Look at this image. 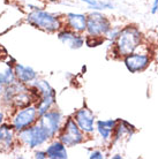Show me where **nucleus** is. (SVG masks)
I'll return each mask as SVG.
<instances>
[{
  "mask_svg": "<svg viewBox=\"0 0 158 159\" xmlns=\"http://www.w3.org/2000/svg\"><path fill=\"white\" fill-rule=\"evenodd\" d=\"M112 27L110 19L102 11H92L87 15V34L92 36H105Z\"/></svg>",
  "mask_w": 158,
  "mask_h": 159,
  "instance_id": "nucleus-7",
  "label": "nucleus"
},
{
  "mask_svg": "<svg viewBox=\"0 0 158 159\" xmlns=\"http://www.w3.org/2000/svg\"><path fill=\"white\" fill-rule=\"evenodd\" d=\"M121 60L128 72L132 74H138L150 67L154 61V54H151V52L149 51H142L140 48L138 51L123 57Z\"/></svg>",
  "mask_w": 158,
  "mask_h": 159,
  "instance_id": "nucleus-5",
  "label": "nucleus"
},
{
  "mask_svg": "<svg viewBox=\"0 0 158 159\" xmlns=\"http://www.w3.org/2000/svg\"><path fill=\"white\" fill-rule=\"evenodd\" d=\"M14 72H15L16 79L22 83H32L37 79V72L30 66L15 64L14 65Z\"/></svg>",
  "mask_w": 158,
  "mask_h": 159,
  "instance_id": "nucleus-15",
  "label": "nucleus"
},
{
  "mask_svg": "<svg viewBox=\"0 0 158 159\" xmlns=\"http://www.w3.org/2000/svg\"><path fill=\"white\" fill-rule=\"evenodd\" d=\"M57 37L61 43L67 45L72 50H79L82 48L84 45V38H86L84 36H82V34L73 31L72 29L67 28V27L60 29L59 31L57 32Z\"/></svg>",
  "mask_w": 158,
  "mask_h": 159,
  "instance_id": "nucleus-12",
  "label": "nucleus"
},
{
  "mask_svg": "<svg viewBox=\"0 0 158 159\" xmlns=\"http://www.w3.org/2000/svg\"><path fill=\"white\" fill-rule=\"evenodd\" d=\"M136 131H137V129L133 123L125 119H118V125L113 130L110 145H115V144L129 141L135 135Z\"/></svg>",
  "mask_w": 158,
  "mask_h": 159,
  "instance_id": "nucleus-11",
  "label": "nucleus"
},
{
  "mask_svg": "<svg viewBox=\"0 0 158 159\" xmlns=\"http://www.w3.org/2000/svg\"><path fill=\"white\" fill-rule=\"evenodd\" d=\"M38 119H40V116H38L36 105H29L27 107L20 108L16 112L15 116H13L12 125L14 126V129L16 131H21L37 123Z\"/></svg>",
  "mask_w": 158,
  "mask_h": 159,
  "instance_id": "nucleus-8",
  "label": "nucleus"
},
{
  "mask_svg": "<svg viewBox=\"0 0 158 159\" xmlns=\"http://www.w3.org/2000/svg\"><path fill=\"white\" fill-rule=\"evenodd\" d=\"M27 22L32 27L50 32V34L58 32L63 28V23H61L59 16L46 12V11H43L40 8L35 9L28 14Z\"/></svg>",
  "mask_w": 158,
  "mask_h": 159,
  "instance_id": "nucleus-2",
  "label": "nucleus"
},
{
  "mask_svg": "<svg viewBox=\"0 0 158 159\" xmlns=\"http://www.w3.org/2000/svg\"><path fill=\"white\" fill-rule=\"evenodd\" d=\"M120 29H121V27H111L110 30H109V31L106 32V35H105V39L110 44L114 43V40L117 39L119 36Z\"/></svg>",
  "mask_w": 158,
  "mask_h": 159,
  "instance_id": "nucleus-20",
  "label": "nucleus"
},
{
  "mask_svg": "<svg viewBox=\"0 0 158 159\" xmlns=\"http://www.w3.org/2000/svg\"><path fill=\"white\" fill-rule=\"evenodd\" d=\"M31 85L35 87L40 93V99L36 103V107L38 111V116H40L54 106L55 100H57V93L46 80L36 79L31 83Z\"/></svg>",
  "mask_w": 158,
  "mask_h": 159,
  "instance_id": "nucleus-3",
  "label": "nucleus"
},
{
  "mask_svg": "<svg viewBox=\"0 0 158 159\" xmlns=\"http://www.w3.org/2000/svg\"><path fill=\"white\" fill-rule=\"evenodd\" d=\"M19 139L30 149H36L51 139L48 131L37 122L23 130L19 131Z\"/></svg>",
  "mask_w": 158,
  "mask_h": 159,
  "instance_id": "nucleus-6",
  "label": "nucleus"
},
{
  "mask_svg": "<svg viewBox=\"0 0 158 159\" xmlns=\"http://www.w3.org/2000/svg\"><path fill=\"white\" fill-rule=\"evenodd\" d=\"M0 83L6 85V79H5V74L4 73H0Z\"/></svg>",
  "mask_w": 158,
  "mask_h": 159,
  "instance_id": "nucleus-24",
  "label": "nucleus"
},
{
  "mask_svg": "<svg viewBox=\"0 0 158 159\" xmlns=\"http://www.w3.org/2000/svg\"><path fill=\"white\" fill-rule=\"evenodd\" d=\"M66 27L73 31L83 32L87 31V15L81 13H67L66 14Z\"/></svg>",
  "mask_w": 158,
  "mask_h": 159,
  "instance_id": "nucleus-14",
  "label": "nucleus"
},
{
  "mask_svg": "<svg viewBox=\"0 0 158 159\" xmlns=\"http://www.w3.org/2000/svg\"><path fill=\"white\" fill-rule=\"evenodd\" d=\"M14 126L9 125H1L0 126V150L7 151L13 147L14 141Z\"/></svg>",
  "mask_w": 158,
  "mask_h": 159,
  "instance_id": "nucleus-16",
  "label": "nucleus"
},
{
  "mask_svg": "<svg viewBox=\"0 0 158 159\" xmlns=\"http://www.w3.org/2000/svg\"><path fill=\"white\" fill-rule=\"evenodd\" d=\"M105 36H92V35H87L84 38V44L88 48H97L99 45L104 44L105 42Z\"/></svg>",
  "mask_w": 158,
  "mask_h": 159,
  "instance_id": "nucleus-19",
  "label": "nucleus"
},
{
  "mask_svg": "<svg viewBox=\"0 0 158 159\" xmlns=\"http://www.w3.org/2000/svg\"><path fill=\"white\" fill-rule=\"evenodd\" d=\"M111 158H112V159H123V157L121 156V153H115V155H113Z\"/></svg>",
  "mask_w": 158,
  "mask_h": 159,
  "instance_id": "nucleus-25",
  "label": "nucleus"
},
{
  "mask_svg": "<svg viewBox=\"0 0 158 159\" xmlns=\"http://www.w3.org/2000/svg\"><path fill=\"white\" fill-rule=\"evenodd\" d=\"M57 137L67 148H73L75 145L82 144L86 141V134L80 129L73 116H68L67 119L65 120Z\"/></svg>",
  "mask_w": 158,
  "mask_h": 159,
  "instance_id": "nucleus-4",
  "label": "nucleus"
},
{
  "mask_svg": "<svg viewBox=\"0 0 158 159\" xmlns=\"http://www.w3.org/2000/svg\"></svg>",
  "mask_w": 158,
  "mask_h": 159,
  "instance_id": "nucleus-30",
  "label": "nucleus"
},
{
  "mask_svg": "<svg viewBox=\"0 0 158 159\" xmlns=\"http://www.w3.org/2000/svg\"><path fill=\"white\" fill-rule=\"evenodd\" d=\"M63 120V113L60 111H58V110H52L51 108L50 111L44 113L43 116H40L37 122L40 123V126L48 131L50 137L53 139V137H55V136L58 135L59 130L61 129Z\"/></svg>",
  "mask_w": 158,
  "mask_h": 159,
  "instance_id": "nucleus-9",
  "label": "nucleus"
},
{
  "mask_svg": "<svg viewBox=\"0 0 158 159\" xmlns=\"http://www.w3.org/2000/svg\"><path fill=\"white\" fill-rule=\"evenodd\" d=\"M46 153H48V158L50 159H67L68 152L67 147L59 141L55 139L52 143H50L46 147Z\"/></svg>",
  "mask_w": 158,
  "mask_h": 159,
  "instance_id": "nucleus-17",
  "label": "nucleus"
},
{
  "mask_svg": "<svg viewBox=\"0 0 158 159\" xmlns=\"http://www.w3.org/2000/svg\"><path fill=\"white\" fill-rule=\"evenodd\" d=\"M2 121H4V114H2L1 112H0V125L2 123Z\"/></svg>",
  "mask_w": 158,
  "mask_h": 159,
  "instance_id": "nucleus-27",
  "label": "nucleus"
},
{
  "mask_svg": "<svg viewBox=\"0 0 158 159\" xmlns=\"http://www.w3.org/2000/svg\"><path fill=\"white\" fill-rule=\"evenodd\" d=\"M144 35L136 24L129 23L121 27L118 38L111 44L112 58L123 59V57L138 51L142 48Z\"/></svg>",
  "mask_w": 158,
  "mask_h": 159,
  "instance_id": "nucleus-1",
  "label": "nucleus"
},
{
  "mask_svg": "<svg viewBox=\"0 0 158 159\" xmlns=\"http://www.w3.org/2000/svg\"><path fill=\"white\" fill-rule=\"evenodd\" d=\"M118 125V119L96 120V131L98 133L103 142L111 143L113 130Z\"/></svg>",
  "mask_w": 158,
  "mask_h": 159,
  "instance_id": "nucleus-13",
  "label": "nucleus"
},
{
  "mask_svg": "<svg viewBox=\"0 0 158 159\" xmlns=\"http://www.w3.org/2000/svg\"><path fill=\"white\" fill-rule=\"evenodd\" d=\"M73 118L86 135H92L96 131V116L89 107L83 106L76 110L73 114Z\"/></svg>",
  "mask_w": 158,
  "mask_h": 159,
  "instance_id": "nucleus-10",
  "label": "nucleus"
},
{
  "mask_svg": "<svg viewBox=\"0 0 158 159\" xmlns=\"http://www.w3.org/2000/svg\"><path fill=\"white\" fill-rule=\"evenodd\" d=\"M92 11H104V9H114V4L112 1H102V0H80Z\"/></svg>",
  "mask_w": 158,
  "mask_h": 159,
  "instance_id": "nucleus-18",
  "label": "nucleus"
},
{
  "mask_svg": "<svg viewBox=\"0 0 158 159\" xmlns=\"http://www.w3.org/2000/svg\"><path fill=\"white\" fill-rule=\"evenodd\" d=\"M35 158L36 159H46L48 158V153H46V150H38V151L35 152Z\"/></svg>",
  "mask_w": 158,
  "mask_h": 159,
  "instance_id": "nucleus-22",
  "label": "nucleus"
},
{
  "mask_svg": "<svg viewBox=\"0 0 158 159\" xmlns=\"http://www.w3.org/2000/svg\"><path fill=\"white\" fill-rule=\"evenodd\" d=\"M103 158H105V156H104V152L100 151V150H92L89 153V159H103Z\"/></svg>",
  "mask_w": 158,
  "mask_h": 159,
  "instance_id": "nucleus-21",
  "label": "nucleus"
},
{
  "mask_svg": "<svg viewBox=\"0 0 158 159\" xmlns=\"http://www.w3.org/2000/svg\"><path fill=\"white\" fill-rule=\"evenodd\" d=\"M157 11H158V0H154V1H152V5H151L150 13L152 15H156V14H157Z\"/></svg>",
  "mask_w": 158,
  "mask_h": 159,
  "instance_id": "nucleus-23",
  "label": "nucleus"
},
{
  "mask_svg": "<svg viewBox=\"0 0 158 159\" xmlns=\"http://www.w3.org/2000/svg\"><path fill=\"white\" fill-rule=\"evenodd\" d=\"M156 61L158 62V52H157V56H156Z\"/></svg>",
  "mask_w": 158,
  "mask_h": 159,
  "instance_id": "nucleus-28",
  "label": "nucleus"
},
{
  "mask_svg": "<svg viewBox=\"0 0 158 159\" xmlns=\"http://www.w3.org/2000/svg\"><path fill=\"white\" fill-rule=\"evenodd\" d=\"M157 14H158V11H157Z\"/></svg>",
  "mask_w": 158,
  "mask_h": 159,
  "instance_id": "nucleus-29",
  "label": "nucleus"
},
{
  "mask_svg": "<svg viewBox=\"0 0 158 159\" xmlns=\"http://www.w3.org/2000/svg\"><path fill=\"white\" fill-rule=\"evenodd\" d=\"M4 91H5V85L0 83V96L4 95Z\"/></svg>",
  "mask_w": 158,
  "mask_h": 159,
  "instance_id": "nucleus-26",
  "label": "nucleus"
}]
</instances>
